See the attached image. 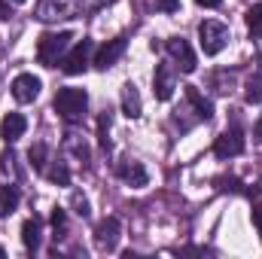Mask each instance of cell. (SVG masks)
<instances>
[{
    "instance_id": "6da1fadb",
    "label": "cell",
    "mask_w": 262,
    "mask_h": 259,
    "mask_svg": "<svg viewBox=\"0 0 262 259\" xmlns=\"http://www.w3.org/2000/svg\"><path fill=\"white\" fill-rule=\"evenodd\" d=\"M73 34L70 31H46L40 40H37V61L43 67H58L61 58L67 55V46H70Z\"/></svg>"
},
{
    "instance_id": "7a4b0ae2",
    "label": "cell",
    "mask_w": 262,
    "mask_h": 259,
    "mask_svg": "<svg viewBox=\"0 0 262 259\" xmlns=\"http://www.w3.org/2000/svg\"><path fill=\"white\" fill-rule=\"evenodd\" d=\"M85 107H89V95H85V89H73V85L58 89V95H55V110L64 116L67 122H76V119L85 113Z\"/></svg>"
},
{
    "instance_id": "3957f363",
    "label": "cell",
    "mask_w": 262,
    "mask_h": 259,
    "mask_svg": "<svg viewBox=\"0 0 262 259\" xmlns=\"http://www.w3.org/2000/svg\"><path fill=\"white\" fill-rule=\"evenodd\" d=\"M198 43H201L204 55H220L226 49V43H229V28L223 21L207 18V21L198 25Z\"/></svg>"
},
{
    "instance_id": "277c9868",
    "label": "cell",
    "mask_w": 262,
    "mask_h": 259,
    "mask_svg": "<svg viewBox=\"0 0 262 259\" xmlns=\"http://www.w3.org/2000/svg\"><path fill=\"white\" fill-rule=\"evenodd\" d=\"M92 52H95L92 40H85V37H82V40L67 52L64 58H61V70H64L67 76H76V73L89 70V64H92Z\"/></svg>"
},
{
    "instance_id": "5b68a950",
    "label": "cell",
    "mask_w": 262,
    "mask_h": 259,
    "mask_svg": "<svg viewBox=\"0 0 262 259\" xmlns=\"http://www.w3.org/2000/svg\"><path fill=\"white\" fill-rule=\"evenodd\" d=\"M76 12H79V0H40V3H37V18H40V21L73 18Z\"/></svg>"
},
{
    "instance_id": "8992f818",
    "label": "cell",
    "mask_w": 262,
    "mask_h": 259,
    "mask_svg": "<svg viewBox=\"0 0 262 259\" xmlns=\"http://www.w3.org/2000/svg\"><path fill=\"white\" fill-rule=\"evenodd\" d=\"M241 153H244V131L241 128H226L213 143V156L216 159H235Z\"/></svg>"
},
{
    "instance_id": "52a82bcc",
    "label": "cell",
    "mask_w": 262,
    "mask_h": 259,
    "mask_svg": "<svg viewBox=\"0 0 262 259\" xmlns=\"http://www.w3.org/2000/svg\"><path fill=\"white\" fill-rule=\"evenodd\" d=\"M40 79L34 76V73H18L15 79H12V98L18 101V104H31V101H37V95H40Z\"/></svg>"
},
{
    "instance_id": "ba28073f",
    "label": "cell",
    "mask_w": 262,
    "mask_h": 259,
    "mask_svg": "<svg viewBox=\"0 0 262 259\" xmlns=\"http://www.w3.org/2000/svg\"><path fill=\"white\" fill-rule=\"evenodd\" d=\"M122 52H125V37H113V40H107V43L95 52V61H92V64L98 67V70H107V67H113L122 58Z\"/></svg>"
},
{
    "instance_id": "9c48e42d",
    "label": "cell",
    "mask_w": 262,
    "mask_h": 259,
    "mask_svg": "<svg viewBox=\"0 0 262 259\" xmlns=\"http://www.w3.org/2000/svg\"><path fill=\"white\" fill-rule=\"evenodd\" d=\"M168 55L177 61V67H180L183 73H192V70H195V52H192V46H189L183 37H171V40H168Z\"/></svg>"
},
{
    "instance_id": "30bf717a",
    "label": "cell",
    "mask_w": 262,
    "mask_h": 259,
    "mask_svg": "<svg viewBox=\"0 0 262 259\" xmlns=\"http://www.w3.org/2000/svg\"><path fill=\"white\" fill-rule=\"evenodd\" d=\"M116 241H119V220H116V217L101 220L98 229H95V244H98L101 250H113Z\"/></svg>"
},
{
    "instance_id": "8fae6325",
    "label": "cell",
    "mask_w": 262,
    "mask_h": 259,
    "mask_svg": "<svg viewBox=\"0 0 262 259\" xmlns=\"http://www.w3.org/2000/svg\"><path fill=\"white\" fill-rule=\"evenodd\" d=\"M152 89H156V98H159V101H171V95H174V70H171V64L156 67Z\"/></svg>"
},
{
    "instance_id": "7c38bea8",
    "label": "cell",
    "mask_w": 262,
    "mask_h": 259,
    "mask_svg": "<svg viewBox=\"0 0 262 259\" xmlns=\"http://www.w3.org/2000/svg\"><path fill=\"white\" fill-rule=\"evenodd\" d=\"M28 128V119L21 116V113H9V116H3V122H0V137L6 140V143H15L21 134Z\"/></svg>"
},
{
    "instance_id": "4fadbf2b",
    "label": "cell",
    "mask_w": 262,
    "mask_h": 259,
    "mask_svg": "<svg viewBox=\"0 0 262 259\" xmlns=\"http://www.w3.org/2000/svg\"><path fill=\"white\" fill-rule=\"evenodd\" d=\"M116 174L128 183V186H146V171H143V165L140 162H119V168H116Z\"/></svg>"
},
{
    "instance_id": "5bb4252c",
    "label": "cell",
    "mask_w": 262,
    "mask_h": 259,
    "mask_svg": "<svg viewBox=\"0 0 262 259\" xmlns=\"http://www.w3.org/2000/svg\"><path fill=\"white\" fill-rule=\"evenodd\" d=\"M186 101L192 104V110H195L198 119H204V122H207V119L213 116V104H210V101H207V98L198 92L195 85H186Z\"/></svg>"
},
{
    "instance_id": "9a60e30c",
    "label": "cell",
    "mask_w": 262,
    "mask_h": 259,
    "mask_svg": "<svg viewBox=\"0 0 262 259\" xmlns=\"http://www.w3.org/2000/svg\"><path fill=\"white\" fill-rule=\"evenodd\" d=\"M140 110H143V104H140V92L128 82V85L122 89V113H125L128 119H137Z\"/></svg>"
},
{
    "instance_id": "2e32d148",
    "label": "cell",
    "mask_w": 262,
    "mask_h": 259,
    "mask_svg": "<svg viewBox=\"0 0 262 259\" xmlns=\"http://www.w3.org/2000/svg\"><path fill=\"white\" fill-rule=\"evenodd\" d=\"M40 232H43V223H40L37 217L25 220V226H21V241H25L28 250H37V247H40Z\"/></svg>"
},
{
    "instance_id": "e0dca14e",
    "label": "cell",
    "mask_w": 262,
    "mask_h": 259,
    "mask_svg": "<svg viewBox=\"0 0 262 259\" xmlns=\"http://www.w3.org/2000/svg\"><path fill=\"white\" fill-rule=\"evenodd\" d=\"M18 189L15 186H0V217H6V213H12L15 207H18Z\"/></svg>"
},
{
    "instance_id": "ac0fdd59",
    "label": "cell",
    "mask_w": 262,
    "mask_h": 259,
    "mask_svg": "<svg viewBox=\"0 0 262 259\" xmlns=\"http://www.w3.org/2000/svg\"><path fill=\"white\" fill-rule=\"evenodd\" d=\"M244 98H247V104H262V73H256V76L247 79V85H244Z\"/></svg>"
},
{
    "instance_id": "d6986e66",
    "label": "cell",
    "mask_w": 262,
    "mask_h": 259,
    "mask_svg": "<svg viewBox=\"0 0 262 259\" xmlns=\"http://www.w3.org/2000/svg\"><path fill=\"white\" fill-rule=\"evenodd\" d=\"M46 177H49L55 186H67V183H70V171H67L64 162H55L52 168H46Z\"/></svg>"
},
{
    "instance_id": "ffe728a7",
    "label": "cell",
    "mask_w": 262,
    "mask_h": 259,
    "mask_svg": "<svg viewBox=\"0 0 262 259\" xmlns=\"http://www.w3.org/2000/svg\"><path fill=\"white\" fill-rule=\"evenodd\" d=\"M244 21H247V28H250L256 37H262V3H256V6H250V9H247Z\"/></svg>"
},
{
    "instance_id": "44dd1931",
    "label": "cell",
    "mask_w": 262,
    "mask_h": 259,
    "mask_svg": "<svg viewBox=\"0 0 262 259\" xmlns=\"http://www.w3.org/2000/svg\"><path fill=\"white\" fill-rule=\"evenodd\" d=\"M28 159H31L34 171H46V143H34L28 149Z\"/></svg>"
},
{
    "instance_id": "7402d4cb",
    "label": "cell",
    "mask_w": 262,
    "mask_h": 259,
    "mask_svg": "<svg viewBox=\"0 0 262 259\" xmlns=\"http://www.w3.org/2000/svg\"><path fill=\"white\" fill-rule=\"evenodd\" d=\"M64 223H67V213L61 210V207H55V210H52V229H55V238H58V232L64 229Z\"/></svg>"
},
{
    "instance_id": "603a6c76",
    "label": "cell",
    "mask_w": 262,
    "mask_h": 259,
    "mask_svg": "<svg viewBox=\"0 0 262 259\" xmlns=\"http://www.w3.org/2000/svg\"><path fill=\"white\" fill-rule=\"evenodd\" d=\"M73 207H76V213H79V217H89V201H85L79 192H73Z\"/></svg>"
},
{
    "instance_id": "cb8c5ba5",
    "label": "cell",
    "mask_w": 262,
    "mask_h": 259,
    "mask_svg": "<svg viewBox=\"0 0 262 259\" xmlns=\"http://www.w3.org/2000/svg\"><path fill=\"white\" fill-rule=\"evenodd\" d=\"M156 6H159L162 12H177V9H180V0H156Z\"/></svg>"
},
{
    "instance_id": "d4e9b609",
    "label": "cell",
    "mask_w": 262,
    "mask_h": 259,
    "mask_svg": "<svg viewBox=\"0 0 262 259\" xmlns=\"http://www.w3.org/2000/svg\"><path fill=\"white\" fill-rule=\"evenodd\" d=\"M12 162H15V156H12V153H3V156H0V168H3L6 174L12 171Z\"/></svg>"
},
{
    "instance_id": "484cf974",
    "label": "cell",
    "mask_w": 262,
    "mask_h": 259,
    "mask_svg": "<svg viewBox=\"0 0 262 259\" xmlns=\"http://www.w3.org/2000/svg\"><path fill=\"white\" fill-rule=\"evenodd\" d=\"M253 226H256V232H259V238H262V204L253 207Z\"/></svg>"
},
{
    "instance_id": "4316f807",
    "label": "cell",
    "mask_w": 262,
    "mask_h": 259,
    "mask_svg": "<svg viewBox=\"0 0 262 259\" xmlns=\"http://www.w3.org/2000/svg\"><path fill=\"white\" fill-rule=\"evenodd\" d=\"M12 15V9H9V0H0V21H6Z\"/></svg>"
},
{
    "instance_id": "83f0119b",
    "label": "cell",
    "mask_w": 262,
    "mask_h": 259,
    "mask_svg": "<svg viewBox=\"0 0 262 259\" xmlns=\"http://www.w3.org/2000/svg\"><path fill=\"white\" fill-rule=\"evenodd\" d=\"M195 3H198V6H204V9H216L223 0H195Z\"/></svg>"
},
{
    "instance_id": "f1b7e54d",
    "label": "cell",
    "mask_w": 262,
    "mask_h": 259,
    "mask_svg": "<svg viewBox=\"0 0 262 259\" xmlns=\"http://www.w3.org/2000/svg\"><path fill=\"white\" fill-rule=\"evenodd\" d=\"M253 134H256V140H262V122H256V128H253Z\"/></svg>"
},
{
    "instance_id": "f546056e",
    "label": "cell",
    "mask_w": 262,
    "mask_h": 259,
    "mask_svg": "<svg viewBox=\"0 0 262 259\" xmlns=\"http://www.w3.org/2000/svg\"><path fill=\"white\" fill-rule=\"evenodd\" d=\"M0 256H6V250H3V247H0Z\"/></svg>"
},
{
    "instance_id": "4dcf8cb0",
    "label": "cell",
    "mask_w": 262,
    "mask_h": 259,
    "mask_svg": "<svg viewBox=\"0 0 262 259\" xmlns=\"http://www.w3.org/2000/svg\"><path fill=\"white\" fill-rule=\"evenodd\" d=\"M12 3H28V0H12Z\"/></svg>"
}]
</instances>
